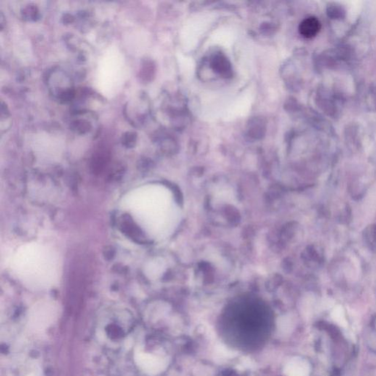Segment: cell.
<instances>
[{"label": "cell", "mask_w": 376, "mask_h": 376, "mask_svg": "<svg viewBox=\"0 0 376 376\" xmlns=\"http://www.w3.org/2000/svg\"><path fill=\"white\" fill-rule=\"evenodd\" d=\"M115 252L111 246L107 247L104 250V256L107 260H110L115 257Z\"/></svg>", "instance_id": "8992f818"}, {"label": "cell", "mask_w": 376, "mask_h": 376, "mask_svg": "<svg viewBox=\"0 0 376 376\" xmlns=\"http://www.w3.org/2000/svg\"><path fill=\"white\" fill-rule=\"evenodd\" d=\"M119 229L127 237L133 239L138 243H145L146 239L143 231L134 222L131 217L128 215H123L120 218Z\"/></svg>", "instance_id": "6da1fadb"}, {"label": "cell", "mask_w": 376, "mask_h": 376, "mask_svg": "<svg viewBox=\"0 0 376 376\" xmlns=\"http://www.w3.org/2000/svg\"><path fill=\"white\" fill-rule=\"evenodd\" d=\"M364 238L371 248H376V226L368 228L364 232Z\"/></svg>", "instance_id": "5b68a950"}, {"label": "cell", "mask_w": 376, "mask_h": 376, "mask_svg": "<svg viewBox=\"0 0 376 376\" xmlns=\"http://www.w3.org/2000/svg\"><path fill=\"white\" fill-rule=\"evenodd\" d=\"M292 321L287 316L281 317L278 320L277 329L281 335H288L293 329Z\"/></svg>", "instance_id": "277c9868"}, {"label": "cell", "mask_w": 376, "mask_h": 376, "mask_svg": "<svg viewBox=\"0 0 376 376\" xmlns=\"http://www.w3.org/2000/svg\"><path fill=\"white\" fill-rule=\"evenodd\" d=\"M321 28V22L317 18L308 17L300 24L299 33L304 38H311L316 36Z\"/></svg>", "instance_id": "7a4b0ae2"}, {"label": "cell", "mask_w": 376, "mask_h": 376, "mask_svg": "<svg viewBox=\"0 0 376 376\" xmlns=\"http://www.w3.org/2000/svg\"><path fill=\"white\" fill-rule=\"evenodd\" d=\"M284 372L287 376H307L308 364L303 360L295 358L287 363Z\"/></svg>", "instance_id": "3957f363"}]
</instances>
